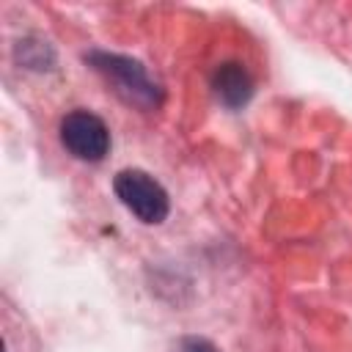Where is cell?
I'll return each mask as SVG.
<instances>
[{
    "label": "cell",
    "mask_w": 352,
    "mask_h": 352,
    "mask_svg": "<svg viewBox=\"0 0 352 352\" xmlns=\"http://www.w3.org/2000/svg\"><path fill=\"white\" fill-rule=\"evenodd\" d=\"M170 352H220L209 338H201V336H184L173 344Z\"/></svg>",
    "instance_id": "8992f818"
},
{
    "label": "cell",
    "mask_w": 352,
    "mask_h": 352,
    "mask_svg": "<svg viewBox=\"0 0 352 352\" xmlns=\"http://www.w3.org/2000/svg\"><path fill=\"white\" fill-rule=\"evenodd\" d=\"M19 60L30 69H47L44 63H52V52L47 47V41H19Z\"/></svg>",
    "instance_id": "5b68a950"
},
{
    "label": "cell",
    "mask_w": 352,
    "mask_h": 352,
    "mask_svg": "<svg viewBox=\"0 0 352 352\" xmlns=\"http://www.w3.org/2000/svg\"><path fill=\"white\" fill-rule=\"evenodd\" d=\"M85 60L107 80V85L132 107L140 110H157L162 104V88L148 77L146 66L129 55L91 50Z\"/></svg>",
    "instance_id": "6da1fadb"
},
{
    "label": "cell",
    "mask_w": 352,
    "mask_h": 352,
    "mask_svg": "<svg viewBox=\"0 0 352 352\" xmlns=\"http://www.w3.org/2000/svg\"><path fill=\"white\" fill-rule=\"evenodd\" d=\"M63 148L82 162H102L110 151V129L91 110H72L60 121Z\"/></svg>",
    "instance_id": "3957f363"
},
{
    "label": "cell",
    "mask_w": 352,
    "mask_h": 352,
    "mask_svg": "<svg viewBox=\"0 0 352 352\" xmlns=\"http://www.w3.org/2000/svg\"><path fill=\"white\" fill-rule=\"evenodd\" d=\"M212 91L217 96L220 104L231 107V110H239L250 102L253 96V77L248 74V69L242 63H220L212 74Z\"/></svg>",
    "instance_id": "277c9868"
},
{
    "label": "cell",
    "mask_w": 352,
    "mask_h": 352,
    "mask_svg": "<svg viewBox=\"0 0 352 352\" xmlns=\"http://www.w3.org/2000/svg\"><path fill=\"white\" fill-rule=\"evenodd\" d=\"M113 190L118 201L146 226H157L170 212V198L165 187L140 168H124L113 179Z\"/></svg>",
    "instance_id": "7a4b0ae2"
}]
</instances>
